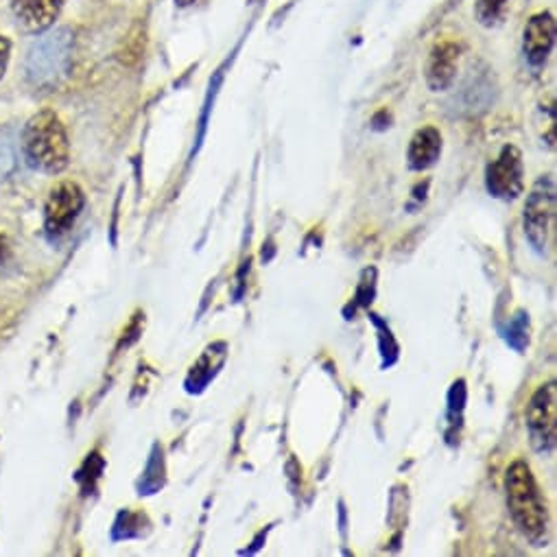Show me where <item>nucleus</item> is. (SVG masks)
<instances>
[{
    "label": "nucleus",
    "instance_id": "f257e3e1",
    "mask_svg": "<svg viewBox=\"0 0 557 557\" xmlns=\"http://www.w3.org/2000/svg\"><path fill=\"white\" fill-rule=\"evenodd\" d=\"M21 153L29 169L60 175L71 164V140L64 123L53 110L34 114L21 134Z\"/></svg>",
    "mask_w": 557,
    "mask_h": 557
},
{
    "label": "nucleus",
    "instance_id": "f03ea898",
    "mask_svg": "<svg viewBox=\"0 0 557 557\" xmlns=\"http://www.w3.org/2000/svg\"><path fill=\"white\" fill-rule=\"evenodd\" d=\"M507 507L518 531L533 542L544 546L548 540V509L540 492V485L524 461H513L505 476Z\"/></svg>",
    "mask_w": 557,
    "mask_h": 557
},
{
    "label": "nucleus",
    "instance_id": "7ed1b4c3",
    "mask_svg": "<svg viewBox=\"0 0 557 557\" xmlns=\"http://www.w3.org/2000/svg\"><path fill=\"white\" fill-rule=\"evenodd\" d=\"M73 49H75V40L69 29H55L51 34H42V38H38L27 53V62H25L27 84L42 92L58 88L71 73Z\"/></svg>",
    "mask_w": 557,
    "mask_h": 557
},
{
    "label": "nucleus",
    "instance_id": "20e7f679",
    "mask_svg": "<svg viewBox=\"0 0 557 557\" xmlns=\"http://www.w3.org/2000/svg\"><path fill=\"white\" fill-rule=\"evenodd\" d=\"M555 234V180L553 175H542L524 206V236L531 249L544 256L550 247Z\"/></svg>",
    "mask_w": 557,
    "mask_h": 557
},
{
    "label": "nucleus",
    "instance_id": "39448f33",
    "mask_svg": "<svg viewBox=\"0 0 557 557\" xmlns=\"http://www.w3.org/2000/svg\"><path fill=\"white\" fill-rule=\"evenodd\" d=\"M86 208V195L75 182H60L45 201V234L51 243L64 238Z\"/></svg>",
    "mask_w": 557,
    "mask_h": 557
},
{
    "label": "nucleus",
    "instance_id": "423d86ee",
    "mask_svg": "<svg viewBox=\"0 0 557 557\" xmlns=\"http://www.w3.org/2000/svg\"><path fill=\"white\" fill-rule=\"evenodd\" d=\"M527 429L535 453L548 455L557 444V385L548 381L537 387L527 405Z\"/></svg>",
    "mask_w": 557,
    "mask_h": 557
},
{
    "label": "nucleus",
    "instance_id": "0eeeda50",
    "mask_svg": "<svg viewBox=\"0 0 557 557\" xmlns=\"http://www.w3.org/2000/svg\"><path fill=\"white\" fill-rule=\"evenodd\" d=\"M485 188L492 197L503 201H513L524 188V166L522 156L513 145L503 147L496 160L485 169Z\"/></svg>",
    "mask_w": 557,
    "mask_h": 557
},
{
    "label": "nucleus",
    "instance_id": "6e6552de",
    "mask_svg": "<svg viewBox=\"0 0 557 557\" xmlns=\"http://www.w3.org/2000/svg\"><path fill=\"white\" fill-rule=\"evenodd\" d=\"M62 8L64 0H12V12L18 25L32 36L47 34L60 18Z\"/></svg>",
    "mask_w": 557,
    "mask_h": 557
},
{
    "label": "nucleus",
    "instance_id": "1a4fd4ad",
    "mask_svg": "<svg viewBox=\"0 0 557 557\" xmlns=\"http://www.w3.org/2000/svg\"><path fill=\"white\" fill-rule=\"evenodd\" d=\"M457 69H459L457 42H453V40L437 42L433 47V51L426 60V69H424L429 90H433V92L448 90L457 79Z\"/></svg>",
    "mask_w": 557,
    "mask_h": 557
},
{
    "label": "nucleus",
    "instance_id": "9d476101",
    "mask_svg": "<svg viewBox=\"0 0 557 557\" xmlns=\"http://www.w3.org/2000/svg\"><path fill=\"white\" fill-rule=\"evenodd\" d=\"M555 45V18L548 12L535 14L524 27V58L531 66L546 64Z\"/></svg>",
    "mask_w": 557,
    "mask_h": 557
},
{
    "label": "nucleus",
    "instance_id": "9b49d317",
    "mask_svg": "<svg viewBox=\"0 0 557 557\" xmlns=\"http://www.w3.org/2000/svg\"><path fill=\"white\" fill-rule=\"evenodd\" d=\"M442 156V134L437 127H422L413 134L407 151L409 169L426 171L431 169Z\"/></svg>",
    "mask_w": 557,
    "mask_h": 557
},
{
    "label": "nucleus",
    "instance_id": "f8f14e48",
    "mask_svg": "<svg viewBox=\"0 0 557 557\" xmlns=\"http://www.w3.org/2000/svg\"><path fill=\"white\" fill-rule=\"evenodd\" d=\"M21 164V138L14 129L0 127V180H8L18 171Z\"/></svg>",
    "mask_w": 557,
    "mask_h": 557
},
{
    "label": "nucleus",
    "instance_id": "ddd939ff",
    "mask_svg": "<svg viewBox=\"0 0 557 557\" xmlns=\"http://www.w3.org/2000/svg\"><path fill=\"white\" fill-rule=\"evenodd\" d=\"M162 485H164V459H162V448L156 444L151 459L138 483V494H156Z\"/></svg>",
    "mask_w": 557,
    "mask_h": 557
},
{
    "label": "nucleus",
    "instance_id": "4468645a",
    "mask_svg": "<svg viewBox=\"0 0 557 557\" xmlns=\"http://www.w3.org/2000/svg\"><path fill=\"white\" fill-rule=\"evenodd\" d=\"M509 0H476L474 16L483 27H498L507 14Z\"/></svg>",
    "mask_w": 557,
    "mask_h": 557
},
{
    "label": "nucleus",
    "instance_id": "2eb2a0df",
    "mask_svg": "<svg viewBox=\"0 0 557 557\" xmlns=\"http://www.w3.org/2000/svg\"><path fill=\"white\" fill-rule=\"evenodd\" d=\"M143 520H145L143 513H134L129 509L121 511L114 527H112V537L114 540H129V537L143 535V529H140Z\"/></svg>",
    "mask_w": 557,
    "mask_h": 557
},
{
    "label": "nucleus",
    "instance_id": "dca6fc26",
    "mask_svg": "<svg viewBox=\"0 0 557 557\" xmlns=\"http://www.w3.org/2000/svg\"><path fill=\"white\" fill-rule=\"evenodd\" d=\"M507 344L518 352H522L527 348V344H529V320H527L524 313H518L516 320L511 322Z\"/></svg>",
    "mask_w": 557,
    "mask_h": 557
},
{
    "label": "nucleus",
    "instance_id": "f3484780",
    "mask_svg": "<svg viewBox=\"0 0 557 557\" xmlns=\"http://www.w3.org/2000/svg\"><path fill=\"white\" fill-rule=\"evenodd\" d=\"M10 58H12V42L5 36H0V79H3L8 73Z\"/></svg>",
    "mask_w": 557,
    "mask_h": 557
},
{
    "label": "nucleus",
    "instance_id": "a211bd4d",
    "mask_svg": "<svg viewBox=\"0 0 557 557\" xmlns=\"http://www.w3.org/2000/svg\"><path fill=\"white\" fill-rule=\"evenodd\" d=\"M12 253V247H10V238L0 232V264H3Z\"/></svg>",
    "mask_w": 557,
    "mask_h": 557
}]
</instances>
